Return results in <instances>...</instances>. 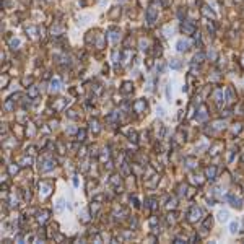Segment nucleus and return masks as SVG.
I'll use <instances>...</instances> for the list:
<instances>
[{
	"label": "nucleus",
	"instance_id": "obj_1",
	"mask_svg": "<svg viewBox=\"0 0 244 244\" xmlns=\"http://www.w3.org/2000/svg\"><path fill=\"white\" fill-rule=\"evenodd\" d=\"M155 16H156V8L153 5L148 8V11H146V18H148V23H153L155 21Z\"/></svg>",
	"mask_w": 244,
	"mask_h": 244
},
{
	"label": "nucleus",
	"instance_id": "obj_2",
	"mask_svg": "<svg viewBox=\"0 0 244 244\" xmlns=\"http://www.w3.org/2000/svg\"><path fill=\"white\" fill-rule=\"evenodd\" d=\"M187 46H189V44L185 42V41H177V51H179V52L187 51Z\"/></svg>",
	"mask_w": 244,
	"mask_h": 244
},
{
	"label": "nucleus",
	"instance_id": "obj_3",
	"mask_svg": "<svg viewBox=\"0 0 244 244\" xmlns=\"http://www.w3.org/2000/svg\"><path fill=\"white\" fill-rule=\"evenodd\" d=\"M59 88H60V80H59V78L52 80V83H51V91H57Z\"/></svg>",
	"mask_w": 244,
	"mask_h": 244
},
{
	"label": "nucleus",
	"instance_id": "obj_4",
	"mask_svg": "<svg viewBox=\"0 0 244 244\" xmlns=\"http://www.w3.org/2000/svg\"><path fill=\"white\" fill-rule=\"evenodd\" d=\"M228 216H229V213L226 210H221L220 213H218V220L220 221H228Z\"/></svg>",
	"mask_w": 244,
	"mask_h": 244
},
{
	"label": "nucleus",
	"instance_id": "obj_5",
	"mask_svg": "<svg viewBox=\"0 0 244 244\" xmlns=\"http://www.w3.org/2000/svg\"><path fill=\"white\" fill-rule=\"evenodd\" d=\"M143 108H146V103H145L143 99H142V101H138V103L135 104V109H137V112H140V111L143 109Z\"/></svg>",
	"mask_w": 244,
	"mask_h": 244
},
{
	"label": "nucleus",
	"instance_id": "obj_6",
	"mask_svg": "<svg viewBox=\"0 0 244 244\" xmlns=\"http://www.w3.org/2000/svg\"><path fill=\"white\" fill-rule=\"evenodd\" d=\"M236 231H238V223H236V221H231V225H229V233L234 234Z\"/></svg>",
	"mask_w": 244,
	"mask_h": 244
},
{
	"label": "nucleus",
	"instance_id": "obj_7",
	"mask_svg": "<svg viewBox=\"0 0 244 244\" xmlns=\"http://www.w3.org/2000/svg\"><path fill=\"white\" fill-rule=\"evenodd\" d=\"M55 208H57V210H62V208H64V200H59V202H57V207H55Z\"/></svg>",
	"mask_w": 244,
	"mask_h": 244
},
{
	"label": "nucleus",
	"instance_id": "obj_8",
	"mask_svg": "<svg viewBox=\"0 0 244 244\" xmlns=\"http://www.w3.org/2000/svg\"><path fill=\"white\" fill-rule=\"evenodd\" d=\"M158 114H159V116H165V114H166V112H165V108H161V106H159V108H158Z\"/></svg>",
	"mask_w": 244,
	"mask_h": 244
},
{
	"label": "nucleus",
	"instance_id": "obj_9",
	"mask_svg": "<svg viewBox=\"0 0 244 244\" xmlns=\"http://www.w3.org/2000/svg\"><path fill=\"white\" fill-rule=\"evenodd\" d=\"M83 137H85V130L78 132V140H83Z\"/></svg>",
	"mask_w": 244,
	"mask_h": 244
},
{
	"label": "nucleus",
	"instance_id": "obj_10",
	"mask_svg": "<svg viewBox=\"0 0 244 244\" xmlns=\"http://www.w3.org/2000/svg\"><path fill=\"white\" fill-rule=\"evenodd\" d=\"M29 95H31V96H36V88H31V90H29Z\"/></svg>",
	"mask_w": 244,
	"mask_h": 244
}]
</instances>
